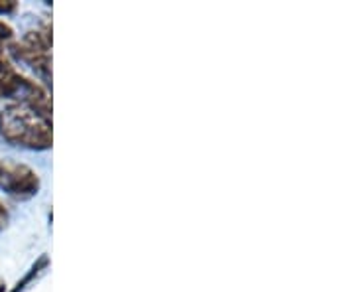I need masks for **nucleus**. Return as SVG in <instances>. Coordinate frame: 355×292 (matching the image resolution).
Segmentation results:
<instances>
[{
	"label": "nucleus",
	"instance_id": "39448f33",
	"mask_svg": "<svg viewBox=\"0 0 355 292\" xmlns=\"http://www.w3.org/2000/svg\"><path fill=\"white\" fill-rule=\"evenodd\" d=\"M48 267V257H46V255H44V257H42V259H40L38 263H36V265H34V267L30 268V273H28V275H26L24 277V280H22V282H18V284H16V289H14L12 292H22L26 289V284H28V282H32V279H34V277H36V275H40V273H42V268H46Z\"/></svg>",
	"mask_w": 355,
	"mask_h": 292
},
{
	"label": "nucleus",
	"instance_id": "9d476101",
	"mask_svg": "<svg viewBox=\"0 0 355 292\" xmlns=\"http://www.w3.org/2000/svg\"><path fill=\"white\" fill-rule=\"evenodd\" d=\"M0 292H4V284L2 282H0Z\"/></svg>",
	"mask_w": 355,
	"mask_h": 292
},
{
	"label": "nucleus",
	"instance_id": "6e6552de",
	"mask_svg": "<svg viewBox=\"0 0 355 292\" xmlns=\"http://www.w3.org/2000/svg\"><path fill=\"white\" fill-rule=\"evenodd\" d=\"M6 225H8V212H6V207L0 203V231L6 227Z\"/></svg>",
	"mask_w": 355,
	"mask_h": 292
},
{
	"label": "nucleus",
	"instance_id": "20e7f679",
	"mask_svg": "<svg viewBox=\"0 0 355 292\" xmlns=\"http://www.w3.org/2000/svg\"><path fill=\"white\" fill-rule=\"evenodd\" d=\"M26 81H28V77L18 74L14 69V65L0 69V99H8V97H18L20 99Z\"/></svg>",
	"mask_w": 355,
	"mask_h": 292
},
{
	"label": "nucleus",
	"instance_id": "f257e3e1",
	"mask_svg": "<svg viewBox=\"0 0 355 292\" xmlns=\"http://www.w3.org/2000/svg\"><path fill=\"white\" fill-rule=\"evenodd\" d=\"M0 135L10 144L32 151H48L53 142L51 123L22 103H14L0 111Z\"/></svg>",
	"mask_w": 355,
	"mask_h": 292
},
{
	"label": "nucleus",
	"instance_id": "423d86ee",
	"mask_svg": "<svg viewBox=\"0 0 355 292\" xmlns=\"http://www.w3.org/2000/svg\"><path fill=\"white\" fill-rule=\"evenodd\" d=\"M14 38V30L6 22L0 20V48H4V44H8Z\"/></svg>",
	"mask_w": 355,
	"mask_h": 292
},
{
	"label": "nucleus",
	"instance_id": "f03ea898",
	"mask_svg": "<svg viewBox=\"0 0 355 292\" xmlns=\"http://www.w3.org/2000/svg\"><path fill=\"white\" fill-rule=\"evenodd\" d=\"M51 36L50 28L46 30H32L28 32L22 42L14 44L12 50L18 58L26 60L28 64L32 65L36 71H40L46 79H50L51 74Z\"/></svg>",
	"mask_w": 355,
	"mask_h": 292
},
{
	"label": "nucleus",
	"instance_id": "0eeeda50",
	"mask_svg": "<svg viewBox=\"0 0 355 292\" xmlns=\"http://www.w3.org/2000/svg\"><path fill=\"white\" fill-rule=\"evenodd\" d=\"M18 2L16 0H0V14H10L16 10Z\"/></svg>",
	"mask_w": 355,
	"mask_h": 292
},
{
	"label": "nucleus",
	"instance_id": "1a4fd4ad",
	"mask_svg": "<svg viewBox=\"0 0 355 292\" xmlns=\"http://www.w3.org/2000/svg\"><path fill=\"white\" fill-rule=\"evenodd\" d=\"M10 60H8V55L4 53V48H0V69H4V67H10Z\"/></svg>",
	"mask_w": 355,
	"mask_h": 292
},
{
	"label": "nucleus",
	"instance_id": "7ed1b4c3",
	"mask_svg": "<svg viewBox=\"0 0 355 292\" xmlns=\"http://www.w3.org/2000/svg\"><path fill=\"white\" fill-rule=\"evenodd\" d=\"M0 190L14 198H32L40 190V176L26 164L0 160Z\"/></svg>",
	"mask_w": 355,
	"mask_h": 292
}]
</instances>
